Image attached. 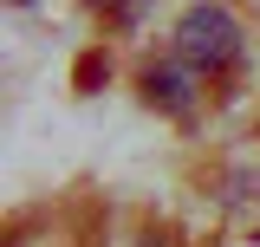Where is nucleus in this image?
<instances>
[{"label": "nucleus", "instance_id": "1", "mask_svg": "<svg viewBox=\"0 0 260 247\" xmlns=\"http://www.w3.org/2000/svg\"><path fill=\"white\" fill-rule=\"evenodd\" d=\"M169 52H176L182 65H195L202 78H221V72H234V65H241L247 39H241V20H234L228 7L202 0V7H189V13L176 20V33H169Z\"/></svg>", "mask_w": 260, "mask_h": 247}, {"label": "nucleus", "instance_id": "2", "mask_svg": "<svg viewBox=\"0 0 260 247\" xmlns=\"http://www.w3.org/2000/svg\"><path fill=\"white\" fill-rule=\"evenodd\" d=\"M202 72L195 65H182L176 52L169 59H156V65H143V98L156 104V111H169V117H195V104H202Z\"/></svg>", "mask_w": 260, "mask_h": 247}, {"label": "nucleus", "instance_id": "3", "mask_svg": "<svg viewBox=\"0 0 260 247\" xmlns=\"http://www.w3.org/2000/svg\"><path fill=\"white\" fill-rule=\"evenodd\" d=\"M85 7H98V13H111V20H124V26H137L150 0H85Z\"/></svg>", "mask_w": 260, "mask_h": 247}]
</instances>
